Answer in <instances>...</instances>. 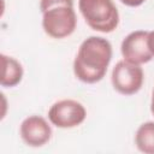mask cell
Returning a JSON list of instances; mask_svg holds the SVG:
<instances>
[{
    "mask_svg": "<svg viewBox=\"0 0 154 154\" xmlns=\"http://www.w3.org/2000/svg\"><path fill=\"white\" fill-rule=\"evenodd\" d=\"M19 135L26 146L38 148L49 142L52 137V128L43 117L32 114L20 123Z\"/></svg>",
    "mask_w": 154,
    "mask_h": 154,
    "instance_id": "cell-7",
    "label": "cell"
},
{
    "mask_svg": "<svg viewBox=\"0 0 154 154\" xmlns=\"http://www.w3.org/2000/svg\"><path fill=\"white\" fill-rule=\"evenodd\" d=\"M43 31L53 38H65L73 34L77 16L73 0H40Z\"/></svg>",
    "mask_w": 154,
    "mask_h": 154,
    "instance_id": "cell-2",
    "label": "cell"
},
{
    "mask_svg": "<svg viewBox=\"0 0 154 154\" xmlns=\"http://www.w3.org/2000/svg\"><path fill=\"white\" fill-rule=\"evenodd\" d=\"M87 118L85 107L77 100L64 99L54 102L48 111V120L59 129H72Z\"/></svg>",
    "mask_w": 154,
    "mask_h": 154,
    "instance_id": "cell-5",
    "label": "cell"
},
{
    "mask_svg": "<svg viewBox=\"0 0 154 154\" xmlns=\"http://www.w3.org/2000/svg\"><path fill=\"white\" fill-rule=\"evenodd\" d=\"M112 60V45L101 36H89L79 46L73 60L76 78L87 84L100 82Z\"/></svg>",
    "mask_w": 154,
    "mask_h": 154,
    "instance_id": "cell-1",
    "label": "cell"
},
{
    "mask_svg": "<svg viewBox=\"0 0 154 154\" xmlns=\"http://www.w3.org/2000/svg\"><path fill=\"white\" fill-rule=\"evenodd\" d=\"M147 38L148 31L144 30H135L128 34L120 45V52L124 60L136 65L149 63L154 57L148 48Z\"/></svg>",
    "mask_w": 154,
    "mask_h": 154,
    "instance_id": "cell-6",
    "label": "cell"
},
{
    "mask_svg": "<svg viewBox=\"0 0 154 154\" xmlns=\"http://www.w3.org/2000/svg\"><path fill=\"white\" fill-rule=\"evenodd\" d=\"M150 112L153 113L154 116V88H153V91H152V100H150Z\"/></svg>",
    "mask_w": 154,
    "mask_h": 154,
    "instance_id": "cell-12",
    "label": "cell"
},
{
    "mask_svg": "<svg viewBox=\"0 0 154 154\" xmlns=\"http://www.w3.org/2000/svg\"><path fill=\"white\" fill-rule=\"evenodd\" d=\"M111 82L116 91L122 95H134L140 91L144 82V73L141 65L126 60L118 61L111 75Z\"/></svg>",
    "mask_w": 154,
    "mask_h": 154,
    "instance_id": "cell-4",
    "label": "cell"
},
{
    "mask_svg": "<svg viewBox=\"0 0 154 154\" xmlns=\"http://www.w3.org/2000/svg\"><path fill=\"white\" fill-rule=\"evenodd\" d=\"M147 45H148V48H149V51H150L152 55L154 57V30H152V31H148Z\"/></svg>",
    "mask_w": 154,
    "mask_h": 154,
    "instance_id": "cell-10",
    "label": "cell"
},
{
    "mask_svg": "<svg viewBox=\"0 0 154 154\" xmlns=\"http://www.w3.org/2000/svg\"><path fill=\"white\" fill-rule=\"evenodd\" d=\"M144 1L146 0H120L122 4H124L125 6H129V7H138Z\"/></svg>",
    "mask_w": 154,
    "mask_h": 154,
    "instance_id": "cell-11",
    "label": "cell"
},
{
    "mask_svg": "<svg viewBox=\"0 0 154 154\" xmlns=\"http://www.w3.org/2000/svg\"><path fill=\"white\" fill-rule=\"evenodd\" d=\"M78 10L88 26L108 34L119 24V12L112 0H78Z\"/></svg>",
    "mask_w": 154,
    "mask_h": 154,
    "instance_id": "cell-3",
    "label": "cell"
},
{
    "mask_svg": "<svg viewBox=\"0 0 154 154\" xmlns=\"http://www.w3.org/2000/svg\"><path fill=\"white\" fill-rule=\"evenodd\" d=\"M135 144L141 153L154 154V122H146L137 128Z\"/></svg>",
    "mask_w": 154,
    "mask_h": 154,
    "instance_id": "cell-9",
    "label": "cell"
},
{
    "mask_svg": "<svg viewBox=\"0 0 154 154\" xmlns=\"http://www.w3.org/2000/svg\"><path fill=\"white\" fill-rule=\"evenodd\" d=\"M1 65H2V75L0 79L1 85L5 88H12L18 85L24 75L22 64L13 57L1 54Z\"/></svg>",
    "mask_w": 154,
    "mask_h": 154,
    "instance_id": "cell-8",
    "label": "cell"
}]
</instances>
